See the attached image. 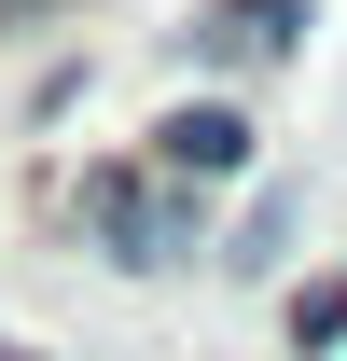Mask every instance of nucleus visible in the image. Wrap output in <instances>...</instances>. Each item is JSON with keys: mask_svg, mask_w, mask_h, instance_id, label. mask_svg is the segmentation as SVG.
<instances>
[{"mask_svg": "<svg viewBox=\"0 0 347 361\" xmlns=\"http://www.w3.org/2000/svg\"><path fill=\"white\" fill-rule=\"evenodd\" d=\"M305 42V0H209L195 28H181V56L195 70H264V56Z\"/></svg>", "mask_w": 347, "mask_h": 361, "instance_id": "7ed1b4c3", "label": "nucleus"}, {"mask_svg": "<svg viewBox=\"0 0 347 361\" xmlns=\"http://www.w3.org/2000/svg\"><path fill=\"white\" fill-rule=\"evenodd\" d=\"M278 348L292 361H334L347 348V264H305L292 292H278Z\"/></svg>", "mask_w": 347, "mask_h": 361, "instance_id": "39448f33", "label": "nucleus"}, {"mask_svg": "<svg viewBox=\"0 0 347 361\" xmlns=\"http://www.w3.org/2000/svg\"><path fill=\"white\" fill-rule=\"evenodd\" d=\"M264 126H250V97H181L167 126H153V167L181 180V195H209V180H250Z\"/></svg>", "mask_w": 347, "mask_h": 361, "instance_id": "f03ea898", "label": "nucleus"}, {"mask_svg": "<svg viewBox=\"0 0 347 361\" xmlns=\"http://www.w3.org/2000/svg\"><path fill=\"white\" fill-rule=\"evenodd\" d=\"M0 361H42V348H0Z\"/></svg>", "mask_w": 347, "mask_h": 361, "instance_id": "0eeeda50", "label": "nucleus"}, {"mask_svg": "<svg viewBox=\"0 0 347 361\" xmlns=\"http://www.w3.org/2000/svg\"><path fill=\"white\" fill-rule=\"evenodd\" d=\"M70 223H84V250L111 278H181L195 250H209V195H181L153 153H111V167H84Z\"/></svg>", "mask_w": 347, "mask_h": 361, "instance_id": "f257e3e1", "label": "nucleus"}, {"mask_svg": "<svg viewBox=\"0 0 347 361\" xmlns=\"http://www.w3.org/2000/svg\"><path fill=\"white\" fill-rule=\"evenodd\" d=\"M42 14H56V0H0V42H14V28H42Z\"/></svg>", "mask_w": 347, "mask_h": 361, "instance_id": "423d86ee", "label": "nucleus"}, {"mask_svg": "<svg viewBox=\"0 0 347 361\" xmlns=\"http://www.w3.org/2000/svg\"><path fill=\"white\" fill-rule=\"evenodd\" d=\"M292 236H305V180H250V209L209 236V264H222V278H278Z\"/></svg>", "mask_w": 347, "mask_h": 361, "instance_id": "20e7f679", "label": "nucleus"}]
</instances>
